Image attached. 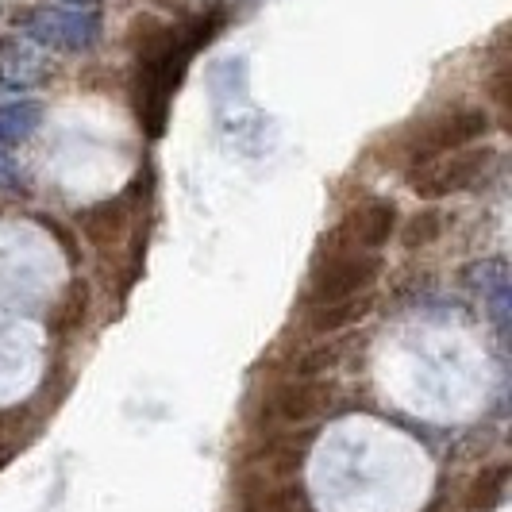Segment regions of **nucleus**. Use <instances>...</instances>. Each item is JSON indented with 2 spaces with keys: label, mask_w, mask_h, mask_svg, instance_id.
Returning a JSON list of instances; mask_svg holds the SVG:
<instances>
[{
  "label": "nucleus",
  "mask_w": 512,
  "mask_h": 512,
  "mask_svg": "<svg viewBox=\"0 0 512 512\" xmlns=\"http://www.w3.org/2000/svg\"><path fill=\"white\" fill-rule=\"evenodd\" d=\"M439 231H443V216H439L436 208H424L420 216H412L409 224H405V247H428V243H436Z\"/></svg>",
  "instance_id": "14"
},
{
  "label": "nucleus",
  "mask_w": 512,
  "mask_h": 512,
  "mask_svg": "<svg viewBox=\"0 0 512 512\" xmlns=\"http://www.w3.org/2000/svg\"><path fill=\"white\" fill-rule=\"evenodd\" d=\"M393 231H397V205L393 201H366V205L351 208L343 216V224L328 231L324 243L355 247V251H378V247L389 243Z\"/></svg>",
  "instance_id": "7"
},
{
  "label": "nucleus",
  "mask_w": 512,
  "mask_h": 512,
  "mask_svg": "<svg viewBox=\"0 0 512 512\" xmlns=\"http://www.w3.org/2000/svg\"><path fill=\"white\" fill-rule=\"evenodd\" d=\"M81 231L101 251L112 247V243H120L128 235V208H124V201H101V205H93L81 216Z\"/></svg>",
  "instance_id": "10"
},
{
  "label": "nucleus",
  "mask_w": 512,
  "mask_h": 512,
  "mask_svg": "<svg viewBox=\"0 0 512 512\" xmlns=\"http://www.w3.org/2000/svg\"><path fill=\"white\" fill-rule=\"evenodd\" d=\"M43 120V104L39 101H20V104H4L0 108V147H16L35 135Z\"/></svg>",
  "instance_id": "11"
},
{
  "label": "nucleus",
  "mask_w": 512,
  "mask_h": 512,
  "mask_svg": "<svg viewBox=\"0 0 512 512\" xmlns=\"http://www.w3.org/2000/svg\"><path fill=\"white\" fill-rule=\"evenodd\" d=\"M470 282L478 285L482 293H489V289H497V285H509V266H505V258H489V262H474V270H470Z\"/></svg>",
  "instance_id": "16"
},
{
  "label": "nucleus",
  "mask_w": 512,
  "mask_h": 512,
  "mask_svg": "<svg viewBox=\"0 0 512 512\" xmlns=\"http://www.w3.org/2000/svg\"><path fill=\"white\" fill-rule=\"evenodd\" d=\"M374 308V293H355V297H343V301H328V305H312L308 308V328L320 335L347 332L362 324Z\"/></svg>",
  "instance_id": "9"
},
{
  "label": "nucleus",
  "mask_w": 512,
  "mask_h": 512,
  "mask_svg": "<svg viewBox=\"0 0 512 512\" xmlns=\"http://www.w3.org/2000/svg\"><path fill=\"white\" fill-rule=\"evenodd\" d=\"M66 4H77V8H89V4H97V0H66Z\"/></svg>",
  "instance_id": "19"
},
{
  "label": "nucleus",
  "mask_w": 512,
  "mask_h": 512,
  "mask_svg": "<svg viewBox=\"0 0 512 512\" xmlns=\"http://www.w3.org/2000/svg\"><path fill=\"white\" fill-rule=\"evenodd\" d=\"M489 131V116L482 108H455V112H439L436 120H428L424 128L405 143L409 166L432 162L439 154H451L459 147H470L474 139H482Z\"/></svg>",
  "instance_id": "4"
},
{
  "label": "nucleus",
  "mask_w": 512,
  "mask_h": 512,
  "mask_svg": "<svg viewBox=\"0 0 512 512\" xmlns=\"http://www.w3.org/2000/svg\"><path fill=\"white\" fill-rule=\"evenodd\" d=\"M143 31H147V39L139 43L135 108H139V124L147 128V135H162L166 131V116H170V101H174L178 81L185 74V62L212 35V27L193 24L189 35H178L170 27L143 24Z\"/></svg>",
  "instance_id": "1"
},
{
  "label": "nucleus",
  "mask_w": 512,
  "mask_h": 512,
  "mask_svg": "<svg viewBox=\"0 0 512 512\" xmlns=\"http://www.w3.org/2000/svg\"><path fill=\"white\" fill-rule=\"evenodd\" d=\"M339 343H328V347H316V351H308V355H301V362L293 366L297 370V378H320L324 370H332L335 362H339Z\"/></svg>",
  "instance_id": "15"
},
{
  "label": "nucleus",
  "mask_w": 512,
  "mask_h": 512,
  "mask_svg": "<svg viewBox=\"0 0 512 512\" xmlns=\"http://www.w3.org/2000/svg\"><path fill=\"white\" fill-rule=\"evenodd\" d=\"M378 274H382V258L374 251L320 243V255L312 262V278H308V305H328L355 293H370Z\"/></svg>",
  "instance_id": "2"
},
{
  "label": "nucleus",
  "mask_w": 512,
  "mask_h": 512,
  "mask_svg": "<svg viewBox=\"0 0 512 512\" xmlns=\"http://www.w3.org/2000/svg\"><path fill=\"white\" fill-rule=\"evenodd\" d=\"M493 158H497V151L489 143H474V147L439 154L432 162L409 166V189L416 197H424V201H439V197L462 193V189L482 181V174L493 166Z\"/></svg>",
  "instance_id": "3"
},
{
  "label": "nucleus",
  "mask_w": 512,
  "mask_h": 512,
  "mask_svg": "<svg viewBox=\"0 0 512 512\" xmlns=\"http://www.w3.org/2000/svg\"><path fill=\"white\" fill-rule=\"evenodd\" d=\"M47 77V58L31 39H8L0 43V81L8 89H31Z\"/></svg>",
  "instance_id": "8"
},
{
  "label": "nucleus",
  "mask_w": 512,
  "mask_h": 512,
  "mask_svg": "<svg viewBox=\"0 0 512 512\" xmlns=\"http://www.w3.org/2000/svg\"><path fill=\"white\" fill-rule=\"evenodd\" d=\"M486 305H489V316H493V328L505 335L512 324L509 308H512V285H497V289H489L486 293Z\"/></svg>",
  "instance_id": "17"
},
{
  "label": "nucleus",
  "mask_w": 512,
  "mask_h": 512,
  "mask_svg": "<svg viewBox=\"0 0 512 512\" xmlns=\"http://www.w3.org/2000/svg\"><path fill=\"white\" fill-rule=\"evenodd\" d=\"M0 189H20V170L4 151H0Z\"/></svg>",
  "instance_id": "18"
},
{
  "label": "nucleus",
  "mask_w": 512,
  "mask_h": 512,
  "mask_svg": "<svg viewBox=\"0 0 512 512\" xmlns=\"http://www.w3.org/2000/svg\"><path fill=\"white\" fill-rule=\"evenodd\" d=\"M328 405H332V385L320 378H293L266 393L262 424L270 432H297V428H308Z\"/></svg>",
  "instance_id": "5"
},
{
  "label": "nucleus",
  "mask_w": 512,
  "mask_h": 512,
  "mask_svg": "<svg viewBox=\"0 0 512 512\" xmlns=\"http://www.w3.org/2000/svg\"><path fill=\"white\" fill-rule=\"evenodd\" d=\"M505 493H509V466L497 462V466H489V470H482L474 478V486H470V509L493 512L505 501Z\"/></svg>",
  "instance_id": "13"
},
{
  "label": "nucleus",
  "mask_w": 512,
  "mask_h": 512,
  "mask_svg": "<svg viewBox=\"0 0 512 512\" xmlns=\"http://www.w3.org/2000/svg\"><path fill=\"white\" fill-rule=\"evenodd\" d=\"M24 27L27 39L47 51H89L101 39V16L89 8H35Z\"/></svg>",
  "instance_id": "6"
},
{
  "label": "nucleus",
  "mask_w": 512,
  "mask_h": 512,
  "mask_svg": "<svg viewBox=\"0 0 512 512\" xmlns=\"http://www.w3.org/2000/svg\"><path fill=\"white\" fill-rule=\"evenodd\" d=\"M243 512H308V497L301 486H266L247 497Z\"/></svg>",
  "instance_id": "12"
}]
</instances>
